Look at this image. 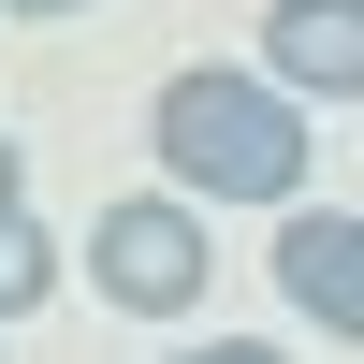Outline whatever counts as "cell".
<instances>
[{
    "mask_svg": "<svg viewBox=\"0 0 364 364\" xmlns=\"http://www.w3.org/2000/svg\"><path fill=\"white\" fill-rule=\"evenodd\" d=\"M146 146H161L175 204H306V161H321L306 102H277L262 73H219V58L146 102Z\"/></svg>",
    "mask_w": 364,
    "mask_h": 364,
    "instance_id": "cell-1",
    "label": "cell"
},
{
    "mask_svg": "<svg viewBox=\"0 0 364 364\" xmlns=\"http://www.w3.org/2000/svg\"><path fill=\"white\" fill-rule=\"evenodd\" d=\"M204 277H219L204 204H175V190H117L102 219H87V291H102V306H132V321H190Z\"/></svg>",
    "mask_w": 364,
    "mask_h": 364,
    "instance_id": "cell-2",
    "label": "cell"
},
{
    "mask_svg": "<svg viewBox=\"0 0 364 364\" xmlns=\"http://www.w3.org/2000/svg\"><path fill=\"white\" fill-rule=\"evenodd\" d=\"M277 291L336 350L364 336V219H350V204H277Z\"/></svg>",
    "mask_w": 364,
    "mask_h": 364,
    "instance_id": "cell-3",
    "label": "cell"
},
{
    "mask_svg": "<svg viewBox=\"0 0 364 364\" xmlns=\"http://www.w3.org/2000/svg\"><path fill=\"white\" fill-rule=\"evenodd\" d=\"M262 87L277 102H350L364 87V0H262Z\"/></svg>",
    "mask_w": 364,
    "mask_h": 364,
    "instance_id": "cell-4",
    "label": "cell"
},
{
    "mask_svg": "<svg viewBox=\"0 0 364 364\" xmlns=\"http://www.w3.org/2000/svg\"><path fill=\"white\" fill-rule=\"evenodd\" d=\"M58 277H73V248H58L44 219H0V321H29V306H58Z\"/></svg>",
    "mask_w": 364,
    "mask_h": 364,
    "instance_id": "cell-5",
    "label": "cell"
},
{
    "mask_svg": "<svg viewBox=\"0 0 364 364\" xmlns=\"http://www.w3.org/2000/svg\"><path fill=\"white\" fill-rule=\"evenodd\" d=\"M175 364H291V350H262V336H204V350H175Z\"/></svg>",
    "mask_w": 364,
    "mask_h": 364,
    "instance_id": "cell-6",
    "label": "cell"
},
{
    "mask_svg": "<svg viewBox=\"0 0 364 364\" xmlns=\"http://www.w3.org/2000/svg\"><path fill=\"white\" fill-rule=\"evenodd\" d=\"M0 219H29V161H15V132H0Z\"/></svg>",
    "mask_w": 364,
    "mask_h": 364,
    "instance_id": "cell-7",
    "label": "cell"
},
{
    "mask_svg": "<svg viewBox=\"0 0 364 364\" xmlns=\"http://www.w3.org/2000/svg\"><path fill=\"white\" fill-rule=\"evenodd\" d=\"M0 15H29V29H58V15H102V0H0Z\"/></svg>",
    "mask_w": 364,
    "mask_h": 364,
    "instance_id": "cell-8",
    "label": "cell"
}]
</instances>
